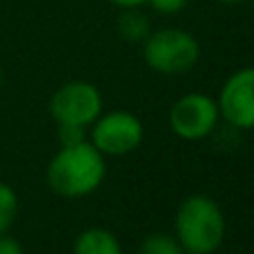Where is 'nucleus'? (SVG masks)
Returning <instances> with one entry per match:
<instances>
[{
    "instance_id": "obj_8",
    "label": "nucleus",
    "mask_w": 254,
    "mask_h": 254,
    "mask_svg": "<svg viewBox=\"0 0 254 254\" xmlns=\"http://www.w3.org/2000/svg\"><path fill=\"white\" fill-rule=\"evenodd\" d=\"M71 254H123L121 241L105 228H87L76 237Z\"/></svg>"
},
{
    "instance_id": "obj_13",
    "label": "nucleus",
    "mask_w": 254,
    "mask_h": 254,
    "mask_svg": "<svg viewBox=\"0 0 254 254\" xmlns=\"http://www.w3.org/2000/svg\"><path fill=\"white\" fill-rule=\"evenodd\" d=\"M147 4H152L154 11L170 16V13H179L188 4V0H147Z\"/></svg>"
},
{
    "instance_id": "obj_16",
    "label": "nucleus",
    "mask_w": 254,
    "mask_h": 254,
    "mask_svg": "<svg viewBox=\"0 0 254 254\" xmlns=\"http://www.w3.org/2000/svg\"><path fill=\"white\" fill-rule=\"evenodd\" d=\"M216 2H221V4H239V2H243V0H216Z\"/></svg>"
},
{
    "instance_id": "obj_7",
    "label": "nucleus",
    "mask_w": 254,
    "mask_h": 254,
    "mask_svg": "<svg viewBox=\"0 0 254 254\" xmlns=\"http://www.w3.org/2000/svg\"><path fill=\"white\" fill-rule=\"evenodd\" d=\"M221 119L234 129H254V67L228 76L216 98Z\"/></svg>"
},
{
    "instance_id": "obj_3",
    "label": "nucleus",
    "mask_w": 254,
    "mask_h": 254,
    "mask_svg": "<svg viewBox=\"0 0 254 254\" xmlns=\"http://www.w3.org/2000/svg\"><path fill=\"white\" fill-rule=\"evenodd\" d=\"M201 56V45L190 31L167 27L152 31L143 40V61L156 74L176 76L194 69Z\"/></svg>"
},
{
    "instance_id": "obj_2",
    "label": "nucleus",
    "mask_w": 254,
    "mask_h": 254,
    "mask_svg": "<svg viewBox=\"0 0 254 254\" xmlns=\"http://www.w3.org/2000/svg\"><path fill=\"white\" fill-rule=\"evenodd\" d=\"M225 230L223 210L205 194H192L176 210L174 237L185 254H214L223 246Z\"/></svg>"
},
{
    "instance_id": "obj_1",
    "label": "nucleus",
    "mask_w": 254,
    "mask_h": 254,
    "mask_svg": "<svg viewBox=\"0 0 254 254\" xmlns=\"http://www.w3.org/2000/svg\"><path fill=\"white\" fill-rule=\"evenodd\" d=\"M107 174L105 156L89 140L61 147L47 165V185L65 198H83L103 185Z\"/></svg>"
},
{
    "instance_id": "obj_15",
    "label": "nucleus",
    "mask_w": 254,
    "mask_h": 254,
    "mask_svg": "<svg viewBox=\"0 0 254 254\" xmlns=\"http://www.w3.org/2000/svg\"><path fill=\"white\" fill-rule=\"evenodd\" d=\"M110 2L119 9H131V7H143V4H147V0H110Z\"/></svg>"
},
{
    "instance_id": "obj_11",
    "label": "nucleus",
    "mask_w": 254,
    "mask_h": 254,
    "mask_svg": "<svg viewBox=\"0 0 254 254\" xmlns=\"http://www.w3.org/2000/svg\"><path fill=\"white\" fill-rule=\"evenodd\" d=\"M18 216V194L9 183L0 181V234L13 225Z\"/></svg>"
},
{
    "instance_id": "obj_10",
    "label": "nucleus",
    "mask_w": 254,
    "mask_h": 254,
    "mask_svg": "<svg viewBox=\"0 0 254 254\" xmlns=\"http://www.w3.org/2000/svg\"><path fill=\"white\" fill-rule=\"evenodd\" d=\"M138 254H185V250L174 234L152 232L140 241Z\"/></svg>"
},
{
    "instance_id": "obj_6",
    "label": "nucleus",
    "mask_w": 254,
    "mask_h": 254,
    "mask_svg": "<svg viewBox=\"0 0 254 254\" xmlns=\"http://www.w3.org/2000/svg\"><path fill=\"white\" fill-rule=\"evenodd\" d=\"M221 121L219 105L212 96L201 92H190L181 96L170 110V127L179 138L196 143L216 129Z\"/></svg>"
},
{
    "instance_id": "obj_14",
    "label": "nucleus",
    "mask_w": 254,
    "mask_h": 254,
    "mask_svg": "<svg viewBox=\"0 0 254 254\" xmlns=\"http://www.w3.org/2000/svg\"><path fill=\"white\" fill-rule=\"evenodd\" d=\"M0 254H25L22 246L13 237H7V232L0 234Z\"/></svg>"
},
{
    "instance_id": "obj_12",
    "label": "nucleus",
    "mask_w": 254,
    "mask_h": 254,
    "mask_svg": "<svg viewBox=\"0 0 254 254\" xmlns=\"http://www.w3.org/2000/svg\"><path fill=\"white\" fill-rule=\"evenodd\" d=\"M58 125V143L61 147H67V145H76L87 140L85 136V127L80 125H69V123H56Z\"/></svg>"
},
{
    "instance_id": "obj_5",
    "label": "nucleus",
    "mask_w": 254,
    "mask_h": 254,
    "mask_svg": "<svg viewBox=\"0 0 254 254\" xmlns=\"http://www.w3.org/2000/svg\"><path fill=\"white\" fill-rule=\"evenodd\" d=\"M49 112L56 123L87 127L103 114V94L89 80H69L54 92Z\"/></svg>"
},
{
    "instance_id": "obj_4",
    "label": "nucleus",
    "mask_w": 254,
    "mask_h": 254,
    "mask_svg": "<svg viewBox=\"0 0 254 254\" xmlns=\"http://www.w3.org/2000/svg\"><path fill=\"white\" fill-rule=\"evenodd\" d=\"M143 136L145 129L138 116L127 110H114L92 123L89 143L103 156H127L143 143Z\"/></svg>"
},
{
    "instance_id": "obj_18",
    "label": "nucleus",
    "mask_w": 254,
    "mask_h": 254,
    "mask_svg": "<svg viewBox=\"0 0 254 254\" xmlns=\"http://www.w3.org/2000/svg\"><path fill=\"white\" fill-rule=\"evenodd\" d=\"M252 9H254V0H252Z\"/></svg>"
},
{
    "instance_id": "obj_17",
    "label": "nucleus",
    "mask_w": 254,
    "mask_h": 254,
    "mask_svg": "<svg viewBox=\"0 0 254 254\" xmlns=\"http://www.w3.org/2000/svg\"><path fill=\"white\" fill-rule=\"evenodd\" d=\"M0 85H2V67H0Z\"/></svg>"
},
{
    "instance_id": "obj_9",
    "label": "nucleus",
    "mask_w": 254,
    "mask_h": 254,
    "mask_svg": "<svg viewBox=\"0 0 254 254\" xmlns=\"http://www.w3.org/2000/svg\"><path fill=\"white\" fill-rule=\"evenodd\" d=\"M116 29H119V34L123 36V40H127V43H143L152 34L149 18L138 7L123 9V13L116 20Z\"/></svg>"
}]
</instances>
